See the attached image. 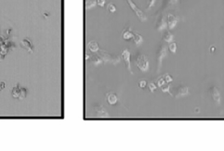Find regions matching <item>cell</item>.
<instances>
[{"instance_id":"f1b7e54d","label":"cell","mask_w":224,"mask_h":151,"mask_svg":"<svg viewBox=\"0 0 224 151\" xmlns=\"http://www.w3.org/2000/svg\"><path fill=\"white\" fill-rule=\"evenodd\" d=\"M215 50H216V46H215V45H212V46L209 48V51H210L211 53H214V52H215Z\"/></svg>"},{"instance_id":"cb8c5ba5","label":"cell","mask_w":224,"mask_h":151,"mask_svg":"<svg viewBox=\"0 0 224 151\" xmlns=\"http://www.w3.org/2000/svg\"><path fill=\"white\" fill-rule=\"evenodd\" d=\"M26 95H27V91H26V89H25V88H21V97H20V98H23V97H25Z\"/></svg>"},{"instance_id":"52a82bcc","label":"cell","mask_w":224,"mask_h":151,"mask_svg":"<svg viewBox=\"0 0 224 151\" xmlns=\"http://www.w3.org/2000/svg\"><path fill=\"white\" fill-rule=\"evenodd\" d=\"M167 27V22L165 19V16L163 14L160 15L159 19L157 20V24H156V28L159 32H162L164 30H166Z\"/></svg>"},{"instance_id":"ba28073f","label":"cell","mask_w":224,"mask_h":151,"mask_svg":"<svg viewBox=\"0 0 224 151\" xmlns=\"http://www.w3.org/2000/svg\"><path fill=\"white\" fill-rule=\"evenodd\" d=\"M167 27H168V29H169V30H172V29H174L175 26L177 25L178 20H177V18H176L174 15H172V14L169 13V14H167Z\"/></svg>"},{"instance_id":"f546056e","label":"cell","mask_w":224,"mask_h":151,"mask_svg":"<svg viewBox=\"0 0 224 151\" xmlns=\"http://www.w3.org/2000/svg\"><path fill=\"white\" fill-rule=\"evenodd\" d=\"M4 87H5V83H4V82H2V83L0 84V90H2Z\"/></svg>"},{"instance_id":"e0dca14e","label":"cell","mask_w":224,"mask_h":151,"mask_svg":"<svg viewBox=\"0 0 224 151\" xmlns=\"http://www.w3.org/2000/svg\"><path fill=\"white\" fill-rule=\"evenodd\" d=\"M168 49L170 50V52H172L173 54H175L176 51H177V44H176L175 42L169 43V45H168Z\"/></svg>"},{"instance_id":"4fadbf2b","label":"cell","mask_w":224,"mask_h":151,"mask_svg":"<svg viewBox=\"0 0 224 151\" xmlns=\"http://www.w3.org/2000/svg\"><path fill=\"white\" fill-rule=\"evenodd\" d=\"M133 35H134V33L132 31H130V29L128 28V29H126L123 32V38L125 40H130L133 37Z\"/></svg>"},{"instance_id":"30bf717a","label":"cell","mask_w":224,"mask_h":151,"mask_svg":"<svg viewBox=\"0 0 224 151\" xmlns=\"http://www.w3.org/2000/svg\"><path fill=\"white\" fill-rule=\"evenodd\" d=\"M95 111H96V116H98L99 118H108L110 116L108 114V112H107V111L103 107H102V106L96 107Z\"/></svg>"},{"instance_id":"277c9868","label":"cell","mask_w":224,"mask_h":151,"mask_svg":"<svg viewBox=\"0 0 224 151\" xmlns=\"http://www.w3.org/2000/svg\"><path fill=\"white\" fill-rule=\"evenodd\" d=\"M127 2L128 3V5H129V7H131V9L135 12V14L138 16V18L142 21H146V16H145V14L143 13V11L142 10H141L138 7H137V5L132 1V0H127Z\"/></svg>"},{"instance_id":"83f0119b","label":"cell","mask_w":224,"mask_h":151,"mask_svg":"<svg viewBox=\"0 0 224 151\" xmlns=\"http://www.w3.org/2000/svg\"><path fill=\"white\" fill-rule=\"evenodd\" d=\"M178 0H167V5H175L177 4Z\"/></svg>"},{"instance_id":"9a60e30c","label":"cell","mask_w":224,"mask_h":151,"mask_svg":"<svg viewBox=\"0 0 224 151\" xmlns=\"http://www.w3.org/2000/svg\"><path fill=\"white\" fill-rule=\"evenodd\" d=\"M12 96H13V97H15V98H20V97H21V88L19 87V85H17L16 87L13 88V90H12Z\"/></svg>"},{"instance_id":"5bb4252c","label":"cell","mask_w":224,"mask_h":151,"mask_svg":"<svg viewBox=\"0 0 224 151\" xmlns=\"http://www.w3.org/2000/svg\"><path fill=\"white\" fill-rule=\"evenodd\" d=\"M163 39H164V41L167 42V43H171V42L173 41V39H174V35H173V34H171L169 31H167V32L165 34Z\"/></svg>"},{"instance_id":"3957f363","label":"cell","mask_w":224,"mask_h":151,"mask_svg":"<svg viewBox=\"0 0 224 151\" xmlns=\"http://www.w3.org/2000/svg\"><path fill=\"white\" fill-rule=\"evenodd\" d=\"M209 95L212 98V100L217 104V105H221L222 102V96H221V92L219 90V88L217 86H211L209 88Z\"/></svg>"},{"instance_id":"4316f807","label":"cell","mask_w":224,"mask_h":151,"mask_svg":"<svg viewBox=\"0 0 224 151\" xmlns=\"http://www.w3.org/2000/svg\"><path fill=\"white\" fill-rule=\"evenodd\" d=\"M97 4H98L100 7H103L105 6V0H97Z\"/></svg>"},{"instance_id":"d4e9b609","label":"cell","mask_w":224,"mask_h":151,"mask_svg":"<svg viewBox=\"0 0 224 151\" xmlns=\"http://www.w3.org/2000/svg\"><path fill=\"white\" fill-rule=\"evenodd\" d=\"M146 85H147V82H146L145 80H142V81H140V83H139V86H140L141 88H144V87H146Z\"/></svg>"},{"instance_id":"d6986e66","label":"cell","mask_w":224,"mask_h":151,"mask_svg":"<svg viewBox=\"0 0 224 151\" xmlns=\"http://www.w3.org/2000/svg\"><path fill=\"white\" fill-rule=\"evenodd\" d=\"M161 89H162V92H164V93H168L169 95H171L172 96V93L170 92V86H169V84H167V85H163V86H161Z\"/></svg>"},{"instance_id":"ffe728a7","label":"cell","mask_w":224,"mask_h":151,"mask_svg":"<svg viewBox=\"0 0 224 151\" xmlns=\"http://www.w3.org/2000/svg\"><path fill=\"white\" fill-rule=\"evenodd\" d=\"M155 3H156V0H147V10H149L151 9L154 5H155Z\"/></svg>"},{"instance_id":"603a6c76","label":"cell","mask_w":224,"mask_h":151,"mask_svg":"<svg viewBox=\"0 0 224 151\" xmlns=\"http://www.w3.org/2000/svg\"><path fill=\"white\" fill-rule=\"evenodd\" d=\"M165 83H166V82H165L164 78H163V77H161V78L158 80V82H157V86H158V87H161V86H163Z\"/></svg>"},{"instance_id":"8992f818","label":"cell","mask_w":224,"mask_h":151,"mask_svg":"<svg viewBox=\"0 0 224 151\" xmlns=\"http://www.w3.org/2000/svg\"><path fill=\"white\" fill-rule=\"evenodd\" d=\"M130 52L127 50V49H125L123 52H122V59H124L125 61V64H126V67L127 68V70L129 71L130 73H132V71H131V64H130Z\"/></svg>"},{"instance_id":"8fae6325","label":"cell","mask_w":224,"mask_h":151,"mask_svg":"<svg viewBox=\"0 0 224 151\" xmlns=\"http://www.w3.org/2000/svg\"><path fill=\"white\" fill-rule=\"evenodd\" d=\"M132 42L136 45H140L142 42H143V38L142 35H140L139 34H137V33H134V35H133V37H132Z\"/></svg>"},{"instance_id":"7402d4cb","label":"cell","mask_w":224,"mask_h":151,"mask_svg":"<svg viewBox=\"0 0 224 151\" xmlns=\"http://www.w3.org/2000/svg\"><path fill=\"white\" fill-rule=\"evenodd\" d=\"M148 87H149L150 91H151V92H152V93H153V92H154V91L157 89V85H156L154 83H152H152H150L149 84H148Z\"/></svg>"},{"instance_id":"7c38bea8","label":"cell","mask_w":224,"mask_h":151,"mask_svg":"<svg viewBox=\"0 0 224 151\" xmlns=\"http://www.w3.org/2000/svg\"><path fill=\"white\" fill-rule=\"evenodd\" d=\"M107 101L110 105H115L117 102V97L112 93H109L107 95Z\"/></svg>"},{"instance_id":"484cf974","label":"cell","mask_w":224,"mask_h":151,"mask_svg":"<svg viewBox=\"0 0 224 151\" xmlns=\"http://www.w3.org/2000/svg\"><path fill=\"white\" fill-rule=\"evenodd\" d=\"M108 10L110 11V12H114L115 10H116V8H115V6L112 4V3H110L109 5H108Z\"/></svg>"},{"instance_id":"6da1fadb","label":"cell","mask_w":224,"mask_h":151,"mask_svg":"<svg viewBox=\"0 0 224 151\" xmlns=\"http://www.w3.org/2000/svg\"><path fill=\"white\" fill-rule=\"evenodd\" d=\"M167 46L166 45H161L159 49L157 50V53H156V60H157V73L160 72L161 70V67H162V62H163V59H165V57L167 56Z\"/></svg>"},{"instance_id":"9c48e42d","label":"cell","mask_w":224,"mask_h":151,"mask_svg":"<svg viewBox=\"0 0 224 151\" xmlns=\"http://www.w3.org/2000/svg\"><path fill=\"white\" fill-rule=\"evenodd\" d=\"M21 46L24 49H26L29 53L33 52V44L32 41H30L28 38H24L23 40H22L21 42Z\"/></svg>"},{"instance_id":"2e32d148","label":"cell","mask_w":224,"mask_h":151,"mask_svg":"<svg viewBox=\"0 0 224 151\" xmlns=\"http://www.w3.org/2000/svg\"><path fill=\"white\" fill-rule=\"evenodd\" d=\"M88 47L92 52H97L99 50V46H98V44L96 42H90L88 44Z\"/></svg>"},{"instance_id":"44dd1931","label":"cell","mask_w":224,"mask_h":151,"mask_svg":"<svg viewBox=\"0 0 224 151\" xmlns=\"http://www.w3.org/2000/svg\"><path fill=\"white\" fill-rule=\"evenodd\" d=\"M163 78H164V80H165V82L167 83H170L172 81H173V79H172V77L169 75V74H165L164 76H162Z\"/></svg>"},{"instance_id":"ac0fdd59","label":"cell","mask_w":224,"mask_h":151,"mask_svg":"<svg viewBox=\"0 0 224 151\" xmlns=\"http://www.w3.org/2000/svg\"><path fill=\"white\" fill-rule=\"evenodd\" d=\"M96 4H97V0H87V1H86V7H87V8L93 7Z\"/></svg>"},{"instance_id":"7a4b0ae2","label":"cell","mask_w":224,"mask_h":151,"mask_svg":"<svg viewBox=\"0 0 224 151\" xmlns=\"http://www.w3.org/2000/svg\"><path fill=\"white\" fill-rule=\"evenodd\" d=\"M136 64L142 72H147L149 69V60L146 58V56H144L142 54L138 55V57L136 59Z\"/></svg>"},{"instance_id":"5b68a950","label":"cell","mask_w":224,"mask_h":151,"mask_svg":"<svg viewBox=\"0 0 224 151\" xmlns=\"http://www.w3.org/2000/svg\"><path fill=\"white\" fill-rule=\"evenodd\" d=\"M188 94H189V87L186 85L181 84L175 88L174 97H182L187 96Z\"/></svg>"}]
</instances>
